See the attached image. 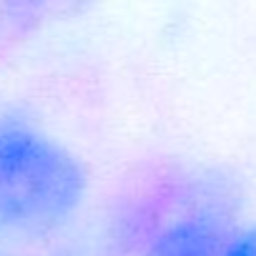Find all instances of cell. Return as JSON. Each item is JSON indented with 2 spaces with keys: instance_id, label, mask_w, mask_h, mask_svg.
I'll return each mask as SVG.
<instances>
[{
  "instance_id": "6da1fadb",
  "label": "cell",
  "mask_w": 256,
  "mask_h": 256,
  "mask_svg": "<svg viewBox=\"0 0 256 256\" xmlns=\"http://www.w3.org/2000/svg\"><path fill=\"white\" fill-rule=\"evenodd\" d=\"M90 196L78 154L40 123L0 113V241L33 246L68 231Z\"/></svg>"
},
{
  "instance_id": "3957f363",
  "label": "cell",
  "mask_w": 256,
  "mask_h": 256,
  "mask_svg": "<svg viewBox=\"0 0 256 256\" xmlns=\"http://www.w3.org/2000/svg\"><path fill=\"white\" fill-rule=\"evenodd\" d=\"M241 214L228 208H198L164 224L136 256H218Z\"/></svg>"
},
{
  "instance_id": "277c9868",
  "label": "cell",
  "mask_w": 256,
  "mask_h": 256,
  "mask_svg": "<svg viewBox=\"0 0 256 256\" xmlns=\"http://www.w3.org/2000/svg\"><path fill=\"white\" fill-rule=\"evenodd\" d=\"M98 0H0V30L30 36L63 20H73Z\"/></svg>"
},
{
  "instance_id": "8992f818",
  "label": "cell",
  "mask_w": 256,
  "mask_h": 256,
  "mask_svg": "<svg viewBox=\"0 0 256 256\" xmlns=\"http://www.w3.org/2000/svg\"><path fill=\"white\" fill-rule=\"evenodd\" d=\"M0 256H83V254H80L78 244H76V246H63V248H56V251H50V254H26V251L13 248L10 244H3V241H0Z\"/></svg>"
},
{
  "instance_id": "7a4b0ae2",
  "label": "cell",
  "mask_w": 256,
  "mask_h": 256,
  "mask_svg": "<svg viewBox=\"0 0 256 256\" xmlns=\"http://www.w3.org/2000/svg\"><path fill=\"white\" fill-rule=\"evenodd\" d=\"M241 186L218 166L164 164L144 174L103 211L96 231L78 244L83 256H136L171 218L198 208L241 214Z\"/></svg>"
},
{
  "instance_id": "5b68a950",
  "label": "cell",
  "mask_w": 256,
  "mask_h": 256,
  "mask_svg": "<svg viewBox=\"0 0 256 256\" xmlns=\"http://www.w3.org/2000/svg\"><path fill=\"white\" fill-rule=\"evenodd\" d=\"M218 256H256V218H238L231 226Z\"/></svg>"
}]
</instances>
